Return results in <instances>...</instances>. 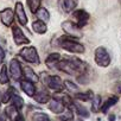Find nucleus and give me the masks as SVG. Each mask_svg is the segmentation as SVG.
Here are the masks:
<instances>
[{"instance_id":"1","label":"nucleus","mask_w":121,"mask_h":121,"mask_svg":"<svg viewBox=\"0 0 121 121\" xmlns=\"http://www.w3.org/2000/svg\"><path fill=\"white\" fill-rule=\"evenodd\" d=\"M56 68L60 71H63L68 75H77V77L80 75H82L83 73L87 71L88 65L87 63L82 62V60L74 58V59H62L59 60L58 64L56 65Z\"/></svg>"},{"instance_id":"2","label":"nucleus","mask_w":121,"mask_h":121,"mask_svg":"<svg viewBox=\"0 0 121 121\" xmlns=\"http://www.w3.org/2000/svg\"><path fill=\"white\" fill-rule=\"evenodd\" d=\"M59 45L62 46V49L69 51V52H73V53H84L86 51V48L83 44L76 42L75 39H71V38H68V37H62L59 38Z\"/></svg>"},{"instance_id":"3","label":"nucleus","mask_w":121,"mask_h":121,"mask_svg":"<svg viewBox=\"0 0 121 121\" xmlns=\"http://www.w3.org/2000/svg\"><path fill=\"white\" fill-rule=\"evenodd\" d=\"M43 81L45 86H48L51 90L56 93H60L64 89V82L58 75H46L45 73H43Z\"/></svg>"},{"instance_id":"4","label":"nucleus","mask_w":121,"mask_h":121,"mask_svg":"<svg viewBox=\"0 0 121 121\" xmlns=\"http://www.w3.org/2000/svg\"><path fill=\"white\" fill-rule=\"evenodd\" d=\"M20 57L26 60L27 63H32V64H39L40 63V59L37 52V49L35 46H25L19 51Z\"/></svg>"},{"instance_id":"5","label":"nucleus","mask_w":121,"mask_h":121,"mask_svg":"<svg viewBox=\"0 0 121 121\" xmlns=\"http://www.w3.org/2000/svg\"><path fill=\"white\" fill-rule=\"evenodd\" d=\"M94 58H95V63L99 67L107 68L110 64V55L107 51V49L103 48V46L96 48L95 53H94Z\"/></svg>"},{"instance_id":"6","label":"nucleus","mask_w":121,"mask_h":121,"mask_svg":"<svg viewBox=\"0 0 121 121\" xmlns=\"http://www.w3.org/2000/svg\"><path fill=\"white\" fill-rule=\"evenodd\" d=\"M62 30L70 38H81L83 36L81 27H78L76 23L70 22V20H67V22L62 23Z\"/></svg>"},{"instance_id":"7","label":"nucleus","mask_w":121,"mask_h":121,"mask_svg":"<svg viewBox=\"0 0 121 121\" xmlns=\"http://www.w3.org/2000/svg\"><path fill=\"white\" fill-rule=\"evenodd\" d=\"M12 35H13V40H14V43L17 45H23V44H29L30 43V39L24 35L23 30L17 25L12 26Z\"/></svg>"},{"instance_id":"8","label":"nucleus","mask_w":121,"mask_h":121,"mask_svg":"<svg viewBox=\"0 0 121 121\" xmlns=\"http://www.w3.org/2000/svg\"><path fill=\"white\" fill-rule=\"evenodd\" d=\"M73 17L75 18V23L77 24V26L81 27V29L84 25H87V23H88V20L90 18L89 13L87 11H84V10H75L73 12Z\"/></svg>"},{"instance_id":"9","label":"nucleus","mask_w":121,"mask_h":121,"mask_svg":"<svg viewBox=\"0 0 121 121\" xmlns=\"http://www.w3.org/2000/svg\"><path fill=\"white\" fill-rule=\"evenodd\" d=\"M10 74H11L12 78L16 81L20 80L23 76V68L19 63V60L16 58H12L10 62Z\"/></svg>"},{"instance_id":"10","label":"nucleus","mask_w":121,"mask_h":121,"mask_svg":"<svg viewBox=\"0 0 121 121\" xmlns=\"http://www.w3.org/2000/svg\"><path fill=\"white\" fill-rule=\"evenodd\" d=\"M14 12L12 9H4L1 12H0V20L1 23L5 25V26H12L13 24V20H14Z\"/></svg>"},{"instance_id":"11","label":"nucleus","mask_w":121,"mask_h":121,"mask_svg":"<svg viewBox=\"0 0 121 121\" xmlns=\"http://www.w3.org/2000/svg\"><path fill=\"white\" fill-rule=\"evenodd\" d=\"M14 14H16V18L18 19L19 24L25 26L27 25V16L25 13V10H24V6L20 1H18L16 4V7H14Z\"/></svg>"},{"instance_id":"12","label":"nucleus","mask_w":121,"mask_h":121,"mask_svg":"<svg viewBox=\"0 0 121 121\" xmlns=\"http://www.w3.org/2000/svg\"><path fill=\"white\" fill-rule=\"evenodd\" d=\"M49 109L55 113V114H62L64 110H65V106L63 104V102L60 101L59 99H51L49 101V104H48Z\"/></svg>"},{"instance_id":"13","label":"nucleus","mask_w":121,"mask_h":121,"mask_svg":"<svg viewBox=\"0 0 121 121\" xmlns=\"http://www.w3.org/2000/svg\"><path fill=\"white\" fill-rule=\"evenodd\" d=\"M58 5L64 13L74 12L77 6V0H58Z\"/></svg>"},{"instance_id":"14","label":"nucleus","mask_w":121,"mask_h":121,"mask_svg":"<svg viewBox=\"0 0 121 121\" xmlns=\"http://www.w3.org/2000/svg\"><path fill=\"white\" fill-rule=\"evenodd\" d=\"M20 87H22L23 91H24L27 96L33 97V96L36 95V87H35V83H32V82L25 80V81H22V82H20Z\"/></svg>"},{"instance_id":"15","label":"nucleus","mask_w":121,"mask_h":121,"mask_svg":"<svg viewBox=\"0 0 121 121\" xmlns=\"http://www.w3.org/2000/svg\"><path fill=\"white\" fill-rule=\"evenodd\" d=\"M23 75L25 76L26 81H30L32 83H37L39 81V77L38 75L35 73V70L31 68V67H24L23 68Z\"/></svg>"},{"instance_id":"16","label":"nucleus","mask_w":121,"mask_h":121,"mask_svg":"<svg viewBox=\"0 0 121 121\" xmlns=\"http://www.w3.org/2000/svg\"><path fill=\"white\" fill-rule=\"evenodd\" d=\"M59 60H60V55H59L58 52H52V53H50V55L46 57L45 64H46V67H49L50 69H53V68H56V65L58 64Z\"/></svg>"},{"instance_id":"17","label":"nucleus","mask_w":121,"mask_h":121,"mask_svg":"<svg viewBox=\"0 0 121 121\" xmlns=\"http://www.w3.org/2000/svg\"><path fill=\"white\" fill-rule=\"evenodd\" d=\"M32 30L38 33V35H44L46 31H48V26H46V23L40 20V19H37L32 23Z\"/></svg>"},{"instance_id":"18","label":"nucleus","mask_w":121,"mask_h":121,"mask_svg":"<svg viewBox=\"0 0 121 121\" xmlns=\"http://www.w3.org/2000/svg\"><path fill=\"white\" fill-rule=\"evenodd\" d=\"M33 99H35L36 102L42 103V104H43V103H46V102H49V101L51 100L50 94H49L48 90H40L39 93H36V95L33 96Z\"/></svg>"},{"instance_id":"19","label":"nucleus","mask_w":121,"mask_h":121,"mask_svg":"<svg viewBox=\"0 0 121 121\" xmlns=\"http://www.w3.org/2000/svg\"><path fill=\"white\" fill-rule=\"evenodd\" d=\"M116 102H117V97H116V96L109 97L108 100H106L104 102H102V104H101V109H100V110H101L103 114H106L110 107H113V106L116 104Z\"/></svg>"},{"instance_id":"20","label":"nucleus","mask_w":121,"mask_h":121,"mask_svg":"<svg viewBox=\"0 0 121 121\" xmlns=\"http://www.w3.org/2000/svg\"><path fill=\"white\" fill-rule=\"evenodd\" d=\"M5 114H6V116H7L10 120L14 121V120L17 119V116H18L20 113H19V109H17V108L12 104V106L6 107V109H5Z\"/></svg>"},{"instance_id":"21","label":"nucleus","mask_w":121,"mask_h":121,"mask_svg":"<svg viewBox=\"0 0 121 121\" xmlns=\"http://www.w3.org/2000/svg\"><path fill=\"white\" fill-rule=\"evenodd\" d=\"M74 107H75V112L81 116V117H89V112H88V109L84 107V106H82V104H80V103H77V102H74Z\"/></svg>"},{"instance_id":"22","label":"nucleus","mask_w":121,"mask_h":121,"mask_svg":"<svg viewBox=\"0 0 121 121\" xmlns=\"http://www.w3.org/2000/svg\"><path fill=\"white\" fill-rule=\"evenodd\" d=\"M36 16L38 17V19H40V20H43V22H49L50 20V13H49V11L45 9V7H40L37 12H36Z\"/></svg>"},{"instance_id":"23","label":"nucleus","mask_w":121,"mask_h":121,"mask_svg":"<svg viewBox=\"0 0 121 121\" xmlns=\"http://www.w3.org/2000/svg\"><path fill=\"white\" fill-rule=\"evenodd\" d=\"M75 99L80 100V101H89V100L94 99V94L90 90L86 91V93H77V94H75Z\"/></svg>"},{"instance_id":"24","label":"nucleus","mask_w":121,"mask_h":121,"mask_svg":"<svg viewBox=\"0 0 121 121\" xmlns=\"http://www.w3.org/2000/svg\"><path fill=\"white\" fill-rule=\"evenodd\" d=\"M27 1V5H29V9L32 13L36 14V12L40 9V3L42 0H26Z\"/></svg>"},{"instance_id":"25","label":"nucleus","mask_w":121,"mask_h":121,"mask_svg":"<svg viewBox=\"0 0 121 121\" xmlns=\"http://www.w3.org/2000/svg\"><path fill=\"white\" fill-rule=\"evenodd\" d=\"M101 104H102V99L100 95H95L93 99V104H91V110L94 113H97L101 109Z\"/></svg>"},{"instance_id":"26","label":"nucleus","mask_w":121,"mask_h":121,"mask_svg":"<svg viewBox=\"0 0 121 121\" xmlns=\"http://www.w3.org/2000/svg\"><path fill=\"white\" fill-rule=\"evenodd\" d=\"M11 102H12V104L17 108V109H22L23 108V106H24V100L19 96V95H17V94H14L13 96H12V99H11Z\"/></svg>"},{"instance_id":"27","label":"nucleus","mask_w":121,"mask_h":121,"mask_svg":"<svg viewBox=\"0 0 121 121\" xmlns=\"http://www.w3.org/2000/svg\"><path fill=\"white\" fill-rule=\"evenodd\" d=\"M0 83L1 84H6L9 83V74H7V68L4 64L0 69Z\"/></svg>"},{"instance_id":"28","label":"nucleus","mask_w":121,"mask_h":121,"mask_svg":"<svg viewBox=\"0 0 121 121\" xmlns=\"http://www.w3.org/2000/svg\"><path fill=\"white\" fill-rule=\"evenodd\" d=\"M64 88L70 93H74V94L78 93V87L71 81H64Z\"/></svg>"},{"instance_id":"29","label":"nucleus","mask_w":121,"mask_h":121,"mask_svg":"<svg viewBox=\"0 0 121 121\" xmlns=\"http://www.w3.org/2000/svg\"><path fill=\"white\" fill-rule=\"evenodd\" d=\"M60 119L63 121H73L74 120V113L70 109H65L62 114H60Z\"/></svg>"},{"instance_id":"30","label":"nucleus","mask_w":121,"mask_h":121,"mask_svg":"<svg viewBox=\"0 0 121 121\" xmlns=\"http://www.w3.org/2000/svg\"><path fill=\"white\" fill-rule=\"evenodd\" d=\"M33 121H51L50 117L44 113H36L33 115Z\"/></svg>"},{"instance_id":"31","label":"nucleus","mask_w":121,"mask_h":121,"mask_svg":"<svg viewBox=\"0 0 121 121\" xmlns=\"http://www.w3.org/2000/svg\"><path fill=\"white\" fill-rule=\"evenodd\" d=\"M59 100L63 102V104H64L65 107H70V106H74V101H73V100H71V97H70V96H68V95H63V96L60 97Z\"/></svg>"},{"instance_id":"32","label":"nucleus","mask_w":121,"mask_h":121,"mask_svg":"<svg viewBox=\"0 0 121 121\" xmlns=\"http://www.w3.org/2000/svg\"><path fill=\"white\" fill-rule=\"evenodd\" d=\"M114 91L117 94V95H121V82H117L114 87Z\"/></svg>"},{"instance_id":"33","label":"nucleus","mask_w":121,"mask_h":121,"mask_svg":"<svg viewBox=\"0 0 121 121\" xmlns=\"http://www.w3.org/2000/svg\"><path fill=\"white\" fill-rule=\"evenodd\" d=\"M5 59V51H4V49L0 46V64L3 63V60Z\"/></svg>"},{"instance_id":"34","label":"nucleus","mask_w":121,"mask_h":121,"mask_svg":"<svg viewBox=\"0 0 121 121\" xmlns=\"http://www.w3.org/2000/svg\"><path fill=\"white\" fill-rule=\"evenodd\" d=\"M14 121H25V119H24V116H23L22 114H19V115L17 116V119H16Z\"/></svg>"},{"instance_id":"35","label":"nucleus","mask_w":121,"mask_h":121,"mask_svg":"<svg viewBox=\"0 0 121 121\" xmlns=\"http://www.w3.org/2000/svg\"><path fill=\"white\" fill-rule=\"evenodd\" d=\"M114 120H115V115L114 114H110L109 117H108V121H114Z\"/></svg>"},{"instance_id":"36","label":"nucleus","mask_w":121,"mask_h":121,"mask_svg":"<svg viewBox=\"0 0 121 121\" xmlns=\"http://www.w3.org/2000/svg\"><path fill=\"white\" fill-rule=\"evenodd\" d=\"M75 121H84V120H82V119H77V120H75Z\"/></svg>"},{"instance_id":"37","label":"nucleus","mask_w":121,"mask_h":121,"mask_svg":"<svg viewBox=\"0 0 121 121\" xmlns=\"http://www.w3.org/2000/svg\"><path fill=\"white\" fill-rule=\"evenodd\" d=\"M120 3H121V0H120Z\"/></svg>"},{"instance_id":"38","label":"nucleus","mask_w":121,"mask_h":121,"mask_svg":"<svg viewBox=\"0 0 121 121\" xmlns=\"http://www.w3.org/2000/svg\"><path fill=\"white\" fill-rule=\"evenodd\" d=\"M0 103H1V102H0Z\"/></svg>"}]
</instances>
